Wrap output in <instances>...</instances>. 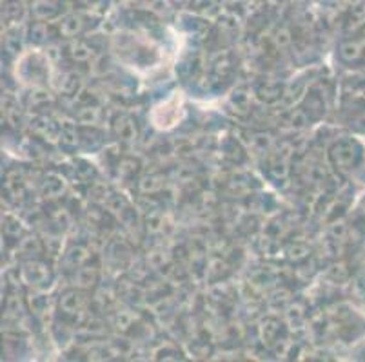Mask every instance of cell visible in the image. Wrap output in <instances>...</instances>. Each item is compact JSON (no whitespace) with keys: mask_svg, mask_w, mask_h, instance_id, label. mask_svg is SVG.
<instances>
[{"mask_svg":"<svg viewBox=\"0 0 365 362\" xmlns=\"http://www.w3.org/2000/svg\"><path fill=\"white\" fill-rule=\"evenodd\" d=\"M327 158L334 171L353 176L365 167V144L358 136H340L327 149Z\"/></svg>","mask_w":365,"mask_h":362,"instance_id":"1","label":"cell"},{"mask_svg":"<svg viewBox=\"0 0 365 362\" xmlns=\"http://www.w3.org/2000/svg\"><path fill=\"white\" fill-rule=\"evenodd\" d=\"M338 60L347 68L365 65V28L356 29L338 44Z\"/></svg>","mask_w":365,"mask_h":362,"instance_id":"2","label":"cell"},{"mask_svg":"<svg viewBox=\"0 0 365 362\" xmlns=\"http://www.w3.org/2000/svg\"><path fill=\"white\" fill-rule=\"evenodd\" d=\"M21 277L28 287L42 288L51 281V268H49L48 263L41 261V259H29V261L22 265Z\"/></svg>","mask_w":365,"mask_h":362,"instance_id":"3","label":"cell"},{"mask_svg":"<svg viewBox=\"0 0 365 362\" xmlns=\"http://www.w3.org/2000/svg\"><path fill=\"white\" fill-rule=\"evenodd\" d=\"M88 304V297H86V292L82 288H71V290H66L64 294L61 295V301H58V308L64 315H69V317H75V315L81 314L82 310Z\"/></svg>","mask_w":365,"mask_h":362,"instance_id":"4","label":"cell"},{"mask_svg":"<svg viewBox=\"0 0 365 362\" xmlns=\"http://www.w3.org/2000/svg\"><path fill=\"white\" fill-rule=\"evenodd\" d=\"M31 131L35 132L36 136H41V138L49 139V142H58V139H61L62 127L56 124L53 118L41 115L36 116L35 122H31Z\"/></svg>","mask_w":365,"mask_h":362,"instance_id":"5","label":"cell"},{"mask_svg":"<svg viewBox=\"0 0 365 362\" xmlns=\"http://www.w3.org/2000/svg\"><path fill=\"white\" fill-rule=\"evenodd\" d=\"M113 132H115V136H117L120 142H128V144H131V142H135L138 136L137 122H135L129 115L117 116L115 122H113Z\"/></svg>","mask_w":365,"mask_h":362,"instance_id":"6","label":"cell"},{"mask_svg":"<svg viewBox=\"0 0 365 362\" xmlns=\"http://www.w3.org/2000/svg\"><path fill=\"white\" fill-rule=\"evenodd\" d=\"M31 13L35 20L49 22L61 15V2L58 0H31Z\"/></svg>","mask_w":365,"mask_h":362,"instance_id":"7","label":"cell"},{"mask_svg":"<svg viewBox=\"0 0 365 362\" xmlns=\"http://www.w3.org/2000/svg\"><path fill=\"white\" fill-rule=\"evenodd\" d=\"M86 28L84 16L76 15V13H71V15H66L64 18H61L58 22V33L66 38H76L81 35Z\"/></svg>","mask_w":365,"mask_h":362,"instance_id":"8","label":"cell"},{"mask_svg":"<svg viewBox=\"0 0 365 362\" xmlns=\"http://www.w3.org/2000/svg\"><path fill=\"white\" fill-rule=\"evenodd\" d=\"M64 192H66V181L61 178V176H56V174L48 176L41 185V194L48 199L62 198Z\"/></svg>","mask_w":365,"mask_h":362,"instance_id":"9","label":"cell"},{"mask_svg":"<svg viewBox=\"0 0 365 362\" xmlns=\"http://www.w3.org/2000/svg\"><path fill=\"white\" fill-rule=\"evenodd\" d=\"M202 65H204V58H202L200 53H191V55L184 56V60L178 65V71L184 78L191 80L202 71Z\"/></svg>","mask_w":365,"mask_h":362,"instance_id":"10","label":"cell"},{"mask_svg":"<svg viewBox=\"0 0 365 362\" xmlns=\"http://www.w3.org/2000/svg\"><path fill=\"white\" fill-rule=\"evenodd\" d=\"M68 53L69 56H71L73 62H76V64H86V62H89V60L95 56V51H93L91 46L82 42V40H75V42H71V44H69Z\"/></svg>","mask_w":365,"mask_h":362,"instance_id":"11","label":"cell"},{"mask_svg":"<svg viewBox=\"0 0 365 362\" xmlns=\"http://www.w3.org/2000/svg\"><path fill=\"white\" fill-rule=\"evenodd\" d=\"M75 281H76V284H78V288H82V290L95 287V283L98 281L97 268L88 267V265H82L81 268H76Z\"/></svg>","mask_w":365,"mask_h":362,"instance_id":"12","label":"cell"},{"mask_svg":"<svg viewBox=\"0 0 365 362\" xmlns=\"http://www.w3.org/2000/svg\"><path fill=\"white\" fill-rule=\"evenodd\" d=\"M255 92H257L258 98L264 100V102H274V100H278L282 96V85L274 84L271 80H264V82H260V84L257 85Z\"/></svg>","mask_w":365,"mask_h":362,"instance_id":"13","label":"cell"},{"mask_svg":"<svg viewBox=\"0 0 365 362\" xmlns=\"http://www.w3.org/2000/svg\"><path fill=\"white\" fill-rule=\"evenodd\" d=\"M82 89L81 76L76 73H66L64 78L61 82V92H64L66 96H78Z\"/></svg>","mask_w":365,"mask_h":362,"instance_id":"14","label":"cell"},{"mask_svg":"<svg viewBox=\"0 0 365 362\" xmlns=\"http://www.w3.org/2000/svg\"><path fill=\"white\" fill-rule=\"evenodd\" d=\"M48 22H42V20H36V22H33L31 26H29V31H28V36L29 40H31L33 44H46L48 42Z\"/></svg>","mask_w":365,"mask_h":362,"instance_id":"15","label":"cell"},{"mask_svg":"<svg viewBox=\"0 0 365 362\" xmlns=\"http://www.w3.org/2000/svg\"><path fill=\"white\" fill-rule=\"evenodd\" d=\"M140 171V161L135 158H129V156H125V158H122L120 161H118V176L124 179H129L133 178V176L137 174V172Z\"/></svg>","mask_w":365,"mask_h":362,"instance_id":"16","label":"cell"},{"mask_svg":"<svg viewBox=\"0 0 365 362\" xmlns=\"http://www.w3.org/2000/svg\"><path fill=\"white\" fill-rule=\"evenodd\" d=\"M101 118H102V109L98 107V105H91V104L84 105V107L81 109V112H78V119L86 125L98 124Z\"/></svg>","mask_w":365,"mask_h":362,"instance_id":"17","label":"cell"},{"mask_svg":"<svg viewBox=\"0 0 365 362\" xmlns=\"http://www.w3.org/2000/svg\"><path fill=\"white\" fill-rule=\"evenodd\" d=\"M78 131H76L75 127H62V132H61V145H64L66 149H73L78 145V142H81V138H78Z\"/></svg>","mask_w":365,"mask_h":362,"instance_id":"18","label":"cell"},{"mask_svg":"<svg viewBox=\"0 0 365 362\" xmlns=\"http://www.w3.org/2000/svg\"><path fill=\"white\" fill-rule=\"evenodd\" d=\"M88 257H89L88 250H84L82 247H76V248H73V250L68 252V261H69V265L75 268V270L76 268H81L82 265H86Z\"/></svg>","mask_w":365,"mask_h":362,"instance_id":"19","label":"cell"},{"mask_svg":"<svg viewBox=\"0 0 365 362\" xmlns=\"http://www.w3.org/2000/svg\"><path fill=\"white\" fill-rule=\"evenodd\" d=\"M164 185V178L162 176H148L140 181V191L142 192H157Z\"/></svg>","mask_w":365,"mask_h":362,"instance_id":"20","label":"cell"},{"mask_svg":"<svg viewBox=\"0 0 365 362\" xmlns=\"http://www.w3.org/2000/svg\"><path fill=\"white\" fill-rule=\"evenodd\" d=\"M249 102H251V95L244 91V89H238L233 96V104L237 105L238 111H245L249 107Z\"/></svg>","mask_w":365,"mask_h":362,"instance_id":"21","label":"cell"},{"mask_svg":"<svg viewBox=\"0 0 365 362\" xmlns=\"http://www.w3.org/2000/svg\"><path fill=\"white\" fill-rule=\"evenodd\" d=\"M29 100H31L33 105H41V104H44V102H49V92L36 91L35 95L29 96Z\"/></svg>","mask_w":365,"mask_h":362,"instance_id":"22","label":"cell"},{"mask_svg":"<svg viewBox=\"0 0 365 362\" xmlns=\"http://www.w3.org/2000/svg\"><path fill=\"white\" fill-rule=\"evenodd\" d=\"M169 2L175 6H184V4H187V2H191V0H169Z\"/></svg>","mask_w":365,"mask_h":362,"instance_id":"23","label":"cell"}]
</instances>
